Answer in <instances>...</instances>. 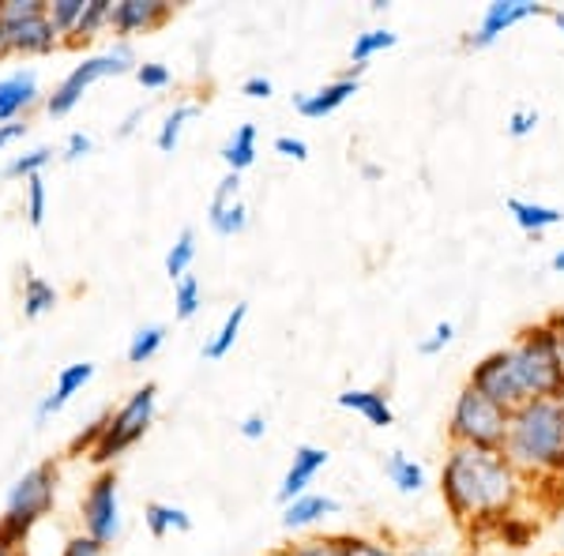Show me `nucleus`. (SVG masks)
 <instances>
[{"mask_svg":"<svg viewBox=\"0 0 564 556\" xmlns=\"http://www.w3.org/2000/svg\"><path fill=\"white\" fill-rule=\"evenodd\" d=\"M327 462H332L327 448H316V444H302V448H294V459H290V467H286V473H282L279 492H275L279 504H290V500L313 492L308 486H313L316 473H321Z\"/></svg>","mask_w":564,"mask_h":556,"instance_id":"2eb2a0df","label":"nucleus"},{"mask_svg":"<svg viewBox=\"0 0 564 556\" xmlns=\"http://www.w3.org/2000/svg\"><path fill=\"white\" fill-rule=\"evenodd\" d=\"M204 308V282L196 275H185L174 282V316L177 320H193V316Z\"/></svg>","mask_w":564,"mask_h":556,"instance_id":"473e14b6","label":"nucleus"},{"mask_svg":"<svg viewBox=\"0 0 564 556\" xmlns=\"http://www.w3.org/2000/svg\"><path fill=\"white\" fill-rule=\"evenodd\" d=\"M196 113H199V102H177L166 113V121L159 124V132H154V148L162 154H174L181 143V132H185V124L193 121Z\"/></svg>","mask_w":564,"mask_h":556,"instance_id":"bb28decb","label":"nucleus"},{"mask_svg":"<svg viewBox=\"0 0 564 556\" xmlns=\"http://www.w3.org/2000/svg\"><path fill=\"white\" fill-rule=\"evenodd\" d=\"M154 414H159V384H151V380H148V384L135 388L121 406L109 410V425L102 433V444L90 451V462H95V467H102V470L113 467L124 451H132L135 444L151 433Z\"/></svg>","mask_w":564,"mask_h":556,"instance_id":"39448f33","label":"nucleus"},{"mask_svg":"<svg viewBox=\"0 0 564 556\" xmlns=\"http://www.w3.org/2000/svg\"><path fill=\"white\" fill-rule=\"evenodd\" d=\"M508 215H512V222L520 226L523 233H531V237H542L545 230H553V226H564V211H561V207L539 204V199L512 196V199H508Z\"/></svg>","mask_w":564,"mask_h":556,"instance_id":"6ab92c4d","label":"nucleus"},{"mask_svg":"<svg viewBox=\"0 0 564 556\" xmlns=\"http://www.w3.org/2000/svg\"><path fill=\"white\" fill-rule=\"evenodd\" d=\"M207 222H212V230L218 237H238L245 233V226H249V207H245V199H234V204H223V207H207Z\"/></svg>","mask_w":564,"mask_h":556,"instance_id":"c756f323","label":"nucleus"},{"mask_svg":"<svg viewBox=\"0 0 564 556\" xmlns=\"http://www.w3.org/2000/svg\"><path fill=\"white\" fill-rule=\"evenodd\" d=\"M106 425H109V410H106V414H98L87 428H79V433L72 436V440H68V455H90V451H95L98 444H102Z\"/></svg>","mask_w":564,"mask_h":556,"instance_id":"e433bc0d","label":"nucleus"},{"mask_svg":"<svg viewBox=\"0 0 564 556\" xmlns=\"http://www.w3.org/2000/svg\"><path fill=\"white\" fill-rule=\"evenodd\" d=\"M403 556H452L448 549H441V545H425V542H417V545H406Z\"/></svg>","mask_w":564,"mask_h":556,"instance_id":"09e8293b","label":"nucleus"},{"mask_svg":"<svg viewBox=\"0 0 564 556\" xmlns=\"http://www.w3.org/2000/svg\"><path fill=\"white\" fill-rule=\"evenodd\" d=\"M369 8H372V12H388V0H369Z\"/></svg>","mask_w":564,"mask_h":556,"instance_id":"5fc2aeb1","label":"nucleus"},{"mask_svg":"<svg viewBox=\"0 0 564 556\" xmlns=\"http://www.w3.org/2000/svg\"><path fill=\"white\" fill-rule=\"evenodd\" d=\"M245 320H249V301H238V305H234L230 313L223 316V324H218V331L212 335V339L204 342V358H207V361H223L226 353H230L234 346H238Z\"/></svg>","mask_w":564,"mask_h":556,"instance_id":"aec40b11","label":"nucleus"},{"mask_svg":"<svg viewBox=\"0 0 564 556\" xmlns=\"http://www.w3.org/2000/svg\"><path fill=\"white\" fill-rule=\"evenodd\" d=\"M494 534H497V542L500 545H508V549H527V545L534 542V534H539V523H531L527 515H508V519H500V523L494 526Z\"/></svg>","mask_w":564,"mask_h":556,"instance_id":"7c9ffc66","label":"nucleus"},{"mask_svg":"<svg viewBox=\"0 0 564 556\" xmlns=\"http://www.w3.org/2000/svg\"><path fill=\"white\" fill-rule=\"evenodd\" d=\"M508 353H512V369L527 403H534V399L564 403V358L550 320L523 327L520 339L508 346Z\"/></svg>","mask_w":564,"mask_h":556,"instance_id":"20e7f679","label":"nucleus"},{"mask_svg":"<svg viewBox=\"0 0 564 556\" xmlns=\"http://www.w3.org/2000/svg\"><path fill=\"white\" fill-rule=\"evenodd\" d=\"M90 151H95V140H90L87 132H68L65 148H61V159H65V162H79V159H87Z\"/></svg>","mask_w":564,"mask_h":556,"instance_id":"37998d69","label":"nucleus"},{"mask_svg":"<svg viewBox=\"0 0 564 556\" xmlns=\"http://www.w3.org/2000/svg\"><path fill=\"white\" fill-rule=\"evenodd\" d=\"M257 124H238V129L230 132V140L223 143V162H226V173H245L257 162Z\"/></svg>","mask_w":564,"mask_h":556,"instance_id":"4be33fe9","label":"nucleus"},{"mask_svg":"<svg viewBox=\"0 0 564 556\" xmlns=\"http://www.w3.org/2000/svg\"><path fill=\"white\" fill-rule=\"evenodd\" d=\"M275 151L290 162H308V143L302 135H275Z\"/></svg>","mask_w":564,"mask_h":556,"instance_id":"c03bdc74","label":"nucleus"},{"mask_svg":"<svg viewBox=\"0 0 564 556\" xmlns=\"http://www.w3.org/2000/svg\"><path fill=\"white\" fill-rule=\"evenodd\" d=\"M109 12H113V0H87L84 8V20H79L76 34L65 42L68 50H79V45H90L98 34L109 31Z\"/></svg>","mask_w":564,"mask_h":556,"instance_id":"a878e982","label":"nucleus"},{"mask_svg":"<svg viewBox=\"0 0 564 556\" xmlns=\"http://www.w3.org/2000/svg\"><path fill=\"white\" fill-rule=\"evenodd\" d=\"M339 512V500L327 497V492H305V497L282 504V526L286 531H305V526H316L321 519Z\"/></svg>","mask_w":564,"mask_h":556,"instance_id":"a211bd4d","label":"nucleus"},{"mask_svg":"<svg viewBox=\"0 0 564 556\" xmlns=\"http://www.w3.org/2000/svg\"><path fill=\"white\" fill-rule=\"evenodd\" d=\"M335 406L339 410H350V414L366 417L372 428H391L395 425V410H391L388 395L377 388H347L335 395Z\"/></svg>","mask_w":564,"mask_h":556,"instance_id":"f3484780","label":"nucleus"},{"mask_svg":"<svg viewBox=\"0 0 564 556\" xmlns=\"http://www.w3.org/2000/svg\"><path fill=\"white\" fill-rule=\"evenodd\" d=\"M42 102V84L34 68H15L0 76V124H15Z\"/></svg>","mask_w":564,"mask_h":556,"instance_id":"ddd939ff","label":"nucleus"},{"mask_svg":"<svg viewBox=\"0 0 564 556\" xmlns=\"http://www.w3.org/2000/svg\"><path fill=\"white\" fill-rule=\"evenodd\" d=\"M452 342H456V324L441 320V324H433V331L425 335V339H417V353H422V358H436V353H444Z\"/></svg>","mask_w":564,"mask_h":556,"instance_id":"ea45409f","label":"nucleus"},{"mask_svg":"<svg viewBox=\"0 0 564 556\" xmlns=\"http://www.w3.org/2000/svg\"><path fill=\"white\" fill-rule=\"evenodd\" d=\"M384 478L403 492V497H417V492L425 489V467L417 459H411L406 451L384 455Z\"/></svg>","mask_w":564,"mask_h":556,"instance_id":"412c9836","label":"nucleus"},{"mask_svg":"<svg viewBox=\"0 0 564 556\" xmlns=\"http://www.w3.org/2000/svg\"><path fill=\"white\" fill-rule=\"evenodd\" d=\"M500 451L523 478L564 481V403L534 399L512 410Z\"/></svg>","mask_w":564,"mask_h":556,"instance_id":"f03ea898","label":"nucleus"},{"mask_svg":"<svg viewBox=\"0 0 564 556\" xmlns=\"http://www.w3.org/2000/svg\"><path fill=\"white\" fill-rule=\"evenodd\" d=\"M545 320L553 324V331H557V342H561V358H564V313H553V316H545Z\"/></svg>","mask_w":564,"mask_h":556,"instance_id":"3c124183","label":"nucleus"},{"mask_svg":"<svg viewBox=\"0 0 564 556\" xmlns=\"http://www.w3.org/2000/svg\"><path fill=\"white\" fill-rule=\"evenodd\" d=\"M539 15H550V8L539 4V0H494V4H486L478 26L463 39V45H467V50H489V45H497L512 26L539 20Z\"/></svg>","mask_w":564,"mask_h":556,"instance_id":"9d476101","label":"nucleus"},{"mask_svg":"<svg viewBox=\"0 0 564 556\" xmlns=\"http://www.w3.org/2000/svg\"><path fill=\"white\" fill-rule=\"evenodd\" d=\"M275 556H343V549L335 542V534H324V537H305V542L286 545Z\"/></svg>","mask_w":564,"mask_h":556,"instance_id":"c9c22d12","label":"nucleus"},{"mask_svg":"<svg viewBox=\"0 0 564 556\" xmlns=\"http://www.w3.org/2000/svg\"><path fill=\"white\" fill-rule=\"evenodd\" d=\"M234 199H241V173H226L215 185V196L207 207H223V204H234Z\"/></svg>","mask_w":564,"mask_h":556,"instance_id":"79ce46f5","label":"nucleus"},{"mask_svg":"<svg viewBox=\"0 0 564 556\" xmlns=\"http://www.w3.org/2000/svg\"><path fill=\"white\" fill-rule=\"evenodd\" d=\"M0 556H26V553H0Z\"/></svg>","mask_w":564,"mask_h":556,"instance_id":"4d7b16f0","label":"nucleus"},{"mask_svg":"<svg viewBox=\"0 0 564 556\" xmlns=\"http://www.w3.org/2000/svg\"><path fill=\"white\" fill-rule=\"evenodd\" d=\"M102 553H106V545H98L95 537H87V534L68 537V545L61 549V556H102Z\"/></svg>","mask_w":564,"mask_h":556,"instance_id":"49530a36","label":"nucleus"},{"mask_svg":"<svg viewBox=\"0 0 564 556\" xmlns=\"http://www.w3.org/2000/svg\"><path fill=\"white\" fill-rule=\"evenodd\" d=\"M343 556H403V549H395L384 537H369V534H335Z\"/></svg>","mask_w":564,"mask_h":556,"instance_id":"2f4dec72","label":"nucleus"},{"mask_svg":"<svg viewBox=\"0 0 564 556\" xmlns=\"http://www.w3.org/2000/svg\"><path fill=\"white\" fill-rule=\"evenodd\" d=\"M241 95L245 98H257V102H268V98L275 95V84H271V79L263 76V72H252V76L241 84Z\"/></svg>","mask_w":564,"mask_h":556,"instance_id":"a18cd8bd","label":"nucleus"},{"mask_svg":"<svg viewBox=\"0 0 564 556\" xmlns=\"http://www.w3.org/2000/svg\"><path fill=\"white\" fill-rule=\"evenodd\" d=\"M57 301H61V290L53 286L50 279L34 275L31 268L23 271V316H26V320H39V316L53 313V308H57Z\"/></svg>","mask_w":564,"mask_h":556,"instance_id":"5701e85b","label":"nucleus"},{"mask_svg":"<svg viewBox=\"0 0 564 556\" xmlns=\"http://www.w3.org/2000/svg\"><path fill=\"white\" fill-rule=\"evenodd\" d=\"M361 177H366V181H380V177H384V170H380L377 162H361Z\"/></svg>","mask_w":564,"mask_h":556,"instance_id":"603ef678","label":"nucleus"},{"mask_svg":"<svg viewBox=\"0 0 564 556\" xmlns=\"http://www.w3.org/2000/svg\"><path fill=\"white\" fill-rule=\"evenodd\" d=\"M162 342H166V324H148V327H140V331L132 335V342H129V364L151 361L154 353L162 350Z\"/></svg>","mask_w":564,"mask_h":556,"instance_id":"f704fd0d","label":"nucleus"},{"mask_svg":"<svg viewBox=\"0 0 564 556\" xmlns=\"http://www.w3.org/2000/svg\"><path fill=\"white\" fill-rule=\"evenodd\" d=\"M467 384L481 391V395L489 399V403H497L500 410H520L527 399H523V388L520 380H516V369H512V353H508V346H500V350L486 353L475 369H470Z\"/></svg>","mask_w":564,"mask_h":556,"instance_id":"1a4fd4ad","label":"nucleus"},{"mask_svg":"<svg viewBox=\"0 0 564 556\" xmlns=\"http://www.w3.org/2000/svg\"><path fill=\"white\" fill-rule=\"evenodd\" d=\"M550 20L557 23V31L564 34V12H561V8H557V12H550Z\"/></svg>","mask_w":564,"mask_h":556,"instance_id":"6e6d98bb","label":"nucleus"},{"mask_svg":"<svg viewBox=\"0 0 564 556\" xmlns=\"http://www.w3.org/2000/svg\"><path fill=\"white\" fill-rule=\"evenodd\" d=\"M358 90H361V79L358 76H335L332 84L294 95V113H302L305 121H324V117H332L335 109L347 106L350 98L358 95Z\"/></svg>","mask_w":564,"mask_h":556,"instance_id":"4468645a","label":"nucleus"},{"mask_svg":"<svg viewBox=\"0 0 564 556\" xmlns=\"http://www.w3.org/2000/svg\"><path fill=\"white\" fill-rule=\"evenodd\" d=\"M238 433L245 436V440H263V436H268V417H263V414H249V417H241Z\"/></svg>","mask_w":564,"mask_h":556,"instance_id":"de8ad7c7","label":"nucleus"},{"mask_svg":"<svg viewBox=\"0 0 564 556\" xmlns=\"http://www.w3.org/2000/svg\"><path fill=\"white\" fill-rule=\"evenodd\" d=\"M84 8H87V0H45V20L53 23L61 45L76 34L79 20H84Z\"/></svg>","mask_w":564,"mask_h":556,"instance_id":"c85d7f7f","label":"nucleus"},{"mask_svg":"<svg viewBox=\"0 0 564 556\" xmlns=\"http://www.w3.org/2000/svg\"><path fill=\"white\" fill-rule=\"evenodd\" d=\"M53 162V148L50 143H39V148L23 151V154H12L4 166V177H34V173H42L45 166Z\"/></svg>","mask_w":564,"mask_h":556,"instance_id":"72a5a7b5","label":"nucleus"},{"mask_svg":"<svg viewBox=\"0 0 564 556\" xmlns=\"http://www.w3.org/2000/svg\"><path fill=\"white\" fill-rule=\"evenodd\" d=\"M508 410H500L497 403H489L481 391L463 388L452 403L448 414V444H459V448H489L500 451L508 436Z\"/></svg>","mask_w":564,"mask_h":556,"instance_id":"0eeeda50","label":"nucleus"},{"mask_svg":"<svg viewBox=\"0 0 564 556\" xmlns=\"http://www.w3.org/2000/svg\"><path fill=\"white\" fill-rule=\"evenodd\" d=\"M53 50H61V39L45 15H34V20H0V61L45 57Z\"/></svg>","mask_w":564,"mask_h":556,"instance_id":"9b49d317","label":"nucleus"},{"mask_svg":"<svg viewBox=\"0 0 564 556\" xmlns=\"http://www.w3.org/2000/svg\"><path fill=\"white\" fill-rule=\"evenodd\" d=\"M550 268H553V271H557V275H564V249H557V252H553Z\"/></svg>","mask_w":564,"mask_h":556,"instance_id":"864d4df0","label":"nucleus"},{"mask_svg":"<svg viewBox=\"0 0 564 556\" xmlns=\"http://www.w3.org/2000/svg\"><path fill=\"white\" fill-rule=\"evenodd\" d=\"M143 523L154 537H166V534H188L193 531V515L177 504H162V500H151L143 508Z\"/></svg>","mask_w":564,"mask_h":556,"instance_id":"b1692460","label":"nucleus"},{"mask_svg":"<svg viewBox=\"0 0 564 556\" xmlns=\"http://www.w3.org/2000/svg\"><path fill=\"white\" fill-rule=\"evenodd\" d=\"M174 20V4L170 0H113L109 12V34L117 42H132L135 34H154Z\"/></svg>","mask_w":564,"mask_h":556,"instance_id":"f8f14e48","label":"nucleus"},{"mask_svg":"<svg viewBox=\"0 0 564 556\" xmlns=\"http://www.w3.org/2000/svg\"><path fill=\"white\" fill-rule=\"evenodd\" d=\"M90 377H95V364L90 361H76V364H65V369L57 372V384H53L50 391L42 395V403H39V410H34V422H50L53 414H61L72 399L79 395L87 384H90Z\"/></svg>","mask_w":564,"mask_h":556,"instance_id":"dca6fc26","label":"nucleus"},{"mask_svg":"<svg viewBox=\"0 0 564 556\" xmlns=\"http://www.w3.org/2000/svg\"><path fill=\"white\" fill-rule=\"evenodd\" d=\"M143 113H148V106H135L132 113H129V117H124V121H121V129H117V135H132V132H135V124L143 121Z\"/></svg>","mask_w":564,"mask_h":556,"instance_id":"8fccbe9b","label":"nucleus"},{"mask_svg":"<svg viewBox=\"0 0 564 556\" xmlns=\"http://www.w3.org/2000/svg\"><path fill=\"white\" fill-rule=\"evenodd\" d=\"M79 519H84V534L106 549L121 537V492H117L113 470H98L90 478L84 500H79Z\"/></svg>","mask_w":564,"mask_h":556,"instance_id":"6e6552de","label":"nucleus"},{"mask_svg":"<svg viewBox=\"0 0 564 556\" xmlns=\"http://www.w3.org/2000/svg\"><path fill=\"white\" fill-rule=\"evenodd\" d=\"M135 65H140V57H135L132 42H113L102 53H90V57L79 61V65L53 87V95H45V113L68 117L72 109L84 102V95L98 84V79L124 76V72H135Z\"/></svg>","mask_w":564,"mask_h":556,"instance_id":"423d86ee","label":"nucleus"},{"mask_svg":"<svg viewBox=\"0 0 564 556\" xmlns=\"http://www.w3.org/2000/svg\"><path fill=\"white\" fill-rule=\"evenodd\" d=\"M132 76L140 79L143 90H166V87H174V72H170V65H162V61H140Z\"/></svg>","mask_w":564,"mask_h":556,"instance_id":"58836bf2","label":"nucleus"},{"mask_svg":"<svg viewBox=\"0 0 564 556\" xmlns=\"http://www.w3.org/2000/svg\"><path fill=\"white\" fill-rule=\"evenodd\" d=\"M399 45V34L388 31V26H369V31L354 34V45H350V65L354 68H366L377 53H388Z\"/></svg>","mask_w":564,"mask_h":556,"instance_id":"393cba45","label":"nucleus"},{"mask_svg":"<svg viewBox=\"0 0 564 556\" xmlns=\"http://www.w3.org/2000/svg\"><path fill=\"white\" fill-rule=\"evenodd\" d=\"M523 492L527 478L505 459V451L448 444L441 467V500L470 534H494L500 519L516 515Z\"/></svg>","mask_w":564,"mask_h":556,"instance_id":"f257e3e1","label":"nucleus"},{"mask_svg":"<svg viewBox=\"0 0 564 556\" xmlns=\"http://www.w3.org/2000/svg\"><path fill=\"white\" fill-rule=\"evenodd\" d=\"M539 109H531V106H520V109H512L508 113V124H505V132L512 135V140H527L534 129H539Z\"/></svg>","mask_w":564,"mask_h":556,"instance_id":"a19ab883","label":"nucleus"},{"mask_svg":"<svg viewBox=\"0 0 564 556\" xmlns=\"http://www.w3.org/2000/svg\"><path fill=\"white\" fill-rule=\"evenodd\" d=\"M57 462L42 459L31 470H23V478H15V486L8 489L4 515H0V553H23L26 537L34 526L57 504Z\"/></svg>","mask_w":564,"mask_h":556,"instance_id":"7ed1b4c3","label":"nucleus"},{"mask_svg":"<svg viewBox=\"0 0 564 556\" xmlns=\"http://www.w3.org/2000/svg\"><path fill=\"white\" fill-rule=\"evenodd\" d=\"M196 230L193 226H185V230L177 233V241L170 244L166 252V275L170 282H181L185 275H193V263H196Z\"/></svg>","mask_w":564,"mask_h":556,"instance_id":"cd10ccee","label":"nucleus"},{"mask_svg":"<svg viewBox=\"0 0 564 556\" xmlns=\"http://www.w3.org/2000/svg\"><path fill=\"white\" fill-rule=\"evenodd\" d=\"M45 207H50V193H45V177L34 173L26 177V222L31 226H42L45 222Z\"/></svg>","mask_w":564,"mask_h":556,"instance_id":"4c0bfd02","label":"nucleus"}]
</instances>
